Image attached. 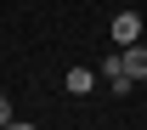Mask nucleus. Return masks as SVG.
<instances>
[{
  "mask_svg": "<svg viewBox=\"0 0 147 130\" xmlns=\"http://www.w3.org/2000/svg\"><path fill=\"white\" fill-rule=\"evenodd\" d=\"M0 130H40V125H28V119H11V125H0Z\"/></svg>",
  "mask_w": 147,
  "mask_h": 130,
  "instance_id": "5",
  "label": "nucleus"
},
{
  "mask_svg": "<svg viewBox=\"0 0 147 130\" xmlns=\"http://www.w3.org/2000/svg\"><path fill=\"white\" fill-rule=\"evenodd\" d=\"M119 57H125V74L130 79H147V45L136 40V45H119Z\"/></svg>",
  "mask_w": 147,
  "mask_h": 130,
  "instance_id": "2",
  "label": "nucleus"
},
{
  "mask_svg": "<svg viewBox=\"0 0 147 130\" xmlns=\"http://www.w3.org/2000/svg\"><path fill=\"white\" fill-rule=\"evenodd\" d=\"M0 125H11V96H0Z\"/></svg>",
  "mask_w": 147,
  "mask_h": 130,
  "instance_id": "4",
  "label": "nucleus"
},
{
  "mask_svg": "<svg viewBox=\"0 0 147 130\" xmlns=\"http://www.w3.org/2000/svg\"><path fill=\"white\" fill-rule=\"evenodd\" d=\"M68 91L74 96H91L96 91V74H91V68H68Z\"/></svg>",
  "mask_w": 147,
  "mask_h": 130,
  "instance_id": "3",
  "label": "nucleus"
},
{
  "mask_svg": "<svg viewBox=\"0 0 147 130\" xmlns=\"http://www.w3.org/2000/svg\"><path fill=\"white\" fill-rule=\"evenodd\" d=\"M136 40H142V17L136 11H119L113 17V45H136Z\"/></svg>",
  "mask_w": 147,
  "mask_h": 130,
  "instance_id": "1",
  "label": "nucleus"
}]
</instances>
